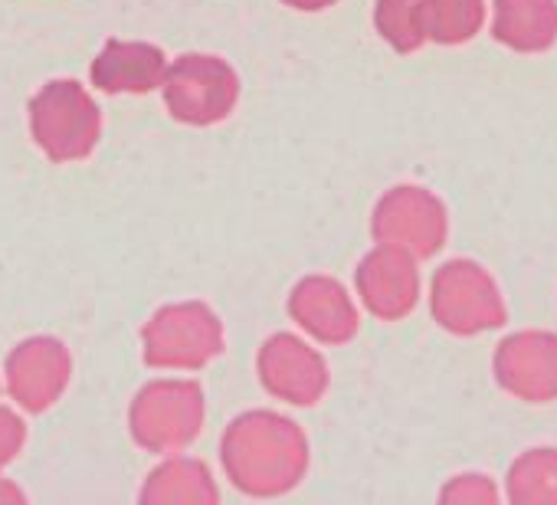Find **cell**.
Wrapping results in <instances>:
<instances>
[]
</instances>
